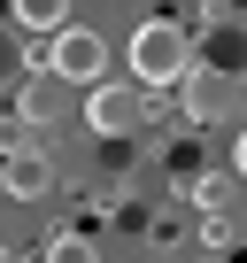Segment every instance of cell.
<instances>
[{
  "label": "cell",
  "instance_id": "1",
  "mask_svg": "<svg viewBox=\"0 0 247 263\" xmlns=\"http://www.w3.org/2000/svg\"><path fill=\"white\" fill-rule=\"evenodd\" d=\"M193 62H201V54H193V31H186L178 16H147V24L132 31V47H123V70H132L139 93H147V85H178Z\"/></svg>",
  "mask_w": 247,
  "mask_h": 263
},
{
  "label": "cell",
  "instance_id": "2",
  "mask_svg": "<svg viewBox=\"0 0 247 263\" xmlns=\"http://www.w3.org/2000/svg\"><path fill=\"white\" fill-rule=\"evenodd\" d=\"M178 108H186V124H201V132L239 124V78L216 70V62H193V70L178 78Z\"/></svg>",
  "mask_w": 247,
  "mask_h": 263
},
{
  "label": "cell",
  "instance_id": "3",
  "mask_svg": "<svg viewBox=\"0 0 247 263\" xmlns=\"http://www.w3.org/2000/svg\"><path fill=\"white\" fill-rule=\"evenodd\" d=\"M47 78H54V85H100V78H108V39L85 31V24H62V31L47 39Z\"/></svg>",
  "mask_w": 247,
  "mask_h": 263
},
{
  "label": "cell",
  "instance_id": "4",
  "mask_svg": "<svg viewBox=\"0 0 247 263\" xmlns=\"http://www.w3.org/2000/svg\"><path fill=\"white\" fill-rule=\"evenodd\" d=\"M85 124H93V140H139V124H147V93L139 85H85Z\"/></svg>",
  "mask_w": 247,
  "mask_h": 263
},
{
  "label": "cell",
  "instance_id": "5",
  "mask_svg": "<svg viewBox=\"0 0 247 263\" xmlns=\"http://www.w3.org/2000/svg\"><path fill=\"white\" fill-rule=\"evenodd\" d=\"M0 194H8V201H47V194H54V163H47V147H24V155L0 163Z\"/></svg>",
  "mask_w": 247,
  "mask_h": 263
},
{
  "label": "cell",
  "instance_id": "6",
  "mask_svg": "<svg viewBox=\"0 0 247 263\" xmlns=\"http://www.w3.org/2000/svg\"><path fill=\"white\" fill-rule=\"evenodd\" d=\"M16 124H31V132H54V124H62V85H54L47 70H24V85H16Z\"/></svg>",
  "mask_w": 247,
  "mask_h": 263
},
{
  "label": "cell",
  "instance_id": "7",
  "mask_svg": "<svg viewBox=\"0 0 247 263\" xmlns=\"http://www.w3.org/2000/svg\"><path fill=\"white\" fill-rule=\"evenodd\" d=\"M8 24L31 31V39H54V31L70 24V0H8Z\"/></svg>",
  "mask_w": 247,
  "mask_h": 263
},
{
  "label": "cell",
  "instance_id": "8",
  "mask_svg": "<svg viewBox=\"0 0 247 263\" xmlns=\"http://www.w3.org/2000/svg\"><path fill=\"white\" fill-rule=\"evenodd\" d=\"M232 194H239V178H232V171H201V178L186 186V201H193L201 217H216V209H232Z\"/></svg>",
  "mask_w": 247,
  "mask_h": 263
},
{
  "label": "cell",
  "instance_id": "9",
  "mask_svg": "<svg viewBox=\"0 0 247 263\" xmlns=\"http://www.w3.org/2000/svg\"><path fill=\"white\" fill-rule=\"evenodd\" d=\"M39 263H100V248H93V232H47Z\"/></svg>",
  "mask_w": 247,
  "mask_h": 263
},
{
  "label": "cell",
  "instance_id": "10",
  "mask_svg": "<svg viewBox=\"0 0 247 263\" xmlns=\"http://www.w3.org/2000/svg\"><path fill=\"white\" fill-rule=\"evenodd\" d=\"M201 240H209V248L224 255V248L239 240V217H232V209H216V217H201Z\"/></svg>",
  "mask_w": 247,
  "mask_h": 263
},
{
  "label": "cell",
  "instance_id": "11",
  "mask_svg": "<svg viewBox=\"0 0 247 263\" xmlns=\"http://www.w3.org/2000/svg\"><path fill=\"white\" fill-rule=\"evenodd\" d=\"M162 171H170V186H193V178H201V171H193V140H186V147H170V155H162Z\"/></svg>",
  "mask_w": 247,
  "mask_h": 263
},
{
  "label": "cell",
  "instance_id": "12",
  "mask_svg": "<svg viewBox=\"0 0 247 263\" xmlns=\"http://www.w3.org/2000/svg\"><path fill=\"white\" fill-rule=\"evenodd\" d=\"M201 24H209V31H232L239 8H232V0H201Z\"/></svg>",
  "mask_w": 247,
  "mask_h": 263
},
{
  "label": "cell",
  "instance_id": "13",
  "mask_svg": "<svg viewBox=\"0 0 247 263\" xmlns=\"http://www.w3.org/2000/svg\"><path fill=\"white\" fill-rule=\"evenodd\" d=\"M8 78H16V47L0 39V85H8Z\"/></svg>",
  "mask_w": 247,
  "mask_h": 263
},
{
  "label": "cell",
  "instance_id": "14",
  "mask_svg": "<svg viewBox=\"0 0 247 263\" xmlns=\"http://www.w3.org/2000/svg\"><path fill=\"white\" fill-rule=\"evenodd\" d=\"M0 263H16V248H0Z\"/></svg>",
  "mask_w": 247,
  "mask_h": 263
},
{
  "label": "cell",
  "instance_id": "15",
  "mask_svg": "<svg viewBox=\"0 0 247 263\" xmlns=\"http://www.w3.org/2000/svg\"><path fill=\"white\" fill-rule=\"evenodd\" d=\"M16 263H39V255H16Z\"/></svg>",
  "mask_w": 247,
  "mask_h": 263
}]
</instances>
